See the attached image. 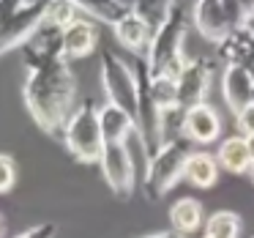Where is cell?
<instances>
[{"label":"cell","mask_w":254,"mask_h":238,"mask_svg":"<svg viewBox=\"0 0 254 238\" xmlns=\"http://www.w3.org/2000/svg\"><path fill=\"white\" fill-rule=\"evenodd\" d=\"M28 77H25V104L30 110V118L41 132L50 137L63 140V129H66L71 112L77 110L74 99H77V79H74L68 61H47L36 63V66H25Z\"/></svg>","instance_id":"1"},{"label":"cell","mask_w":254,"mask_h":238,"mask_svg":"<svg viewBox=\"0 0 254 238\" xmlns=\"http://www.w3.org/2000/svg\"><path fill=\"white\" fill-rule=\"evenodd\" d=\"M189 25H191V6L172 3L164 25L156 30L153 41H150L148 52H145L150 77H167L178 82V77L183 74V69L189 63L186 50H183Z\"/></svg>","instance_id":"2"},{"label":"cell","mask_w":254,"mask_h":238,"mask_svg":"<svg viewBox=\"0 0 254 238\" xmlns=\"http://www.w3.org/2000/svg\"><path fill=\"white\" fill-rule=\"evenodd\" d=\"M254 19V3L246 0H199L191 3V25L205 41L219 47L238 28Z\"/></svg>","instance_id":"3"},{"label":"cell","mask_w":254,"mask_h":238,"mask_svg":"<svg viewBox=\"0 0 254 238\" xmlns=\"http://www.w3.org/2000/svg\"><path fill=\"white\" fill-rule=\"evenodd\" d=\"M63 145L77 161H99L104 151V134H101L99 107L93 99H85L71 112L66 129H63Z\"/></svg>","instance_id":"4"},{"label":"cell","mask_w":254,"mask_h":238,"mask_svg":"<svg viewBox=\"0 0 254 238\" xmlns=\"http://www.w3.org/2000/svg\"><path fill=\"white\" fill-rule=\"evenodd\" d=\"M191 140H172V143H164L153 156H150L148 164V175L142 181V192L148 194L150 200H159L175 186L183 178V170H186V161L191 156Z\"/></svg>","instance_id":"5"},{"label":"cell","mask_w":254,"mask_h":238,"mask_svg":"<svg viewBox=\"0 0 254 238\" xmlns=\"http://www.w3.org/2000/svg\"><path fill=\"white\" fill-rule=\"evenodd\" d=\"M47 3L39 0H0V58L14 47L22 50L36 28L44 22Z\"/></svg>","instance_id":"6"},{"label":"cell","mask_w":254,"mask_h":238,"mask_svg":"<svg viewBox=\"0 0 254 238\" xmlns=\"http://www.w3.org/2000/svg\"><path fill=\"white\" fill-rule=\"evenodd\" d=\"M101 88H104L107 104L121 107L137 123V107H139L137 79H134V72L126 63V58L118 55L115 50H101Z\"/></svg>","instance_id":"7"},{"label":"cell","mask_w":254,"mask_h":238,"mask_svg":"<svg viewBox=\"0 0 254 238\" xmlns=\"http://www.w3.org/2000/svg\"><path fill=\"white\" fill-rule=\"evenodd\" d=\"M101 175H104L107 186L118 194V197H128L137 183V170L131 161V151L128 143H107L101 151Z\"/></svg>","instance_id":"8"},{"label":"cell","mask_w":254,"mask_h":238,"mask_svg":"<svg viewBox=\"0 0 254 238\" xmlns=\"http://www.w3.org/2000/svg\"><path fill=\"white\" fill-rule=\"evenodd\" d=\"M213 69L216 58H189L183 74L178 77V107L191 110V107L205 104L213 85Z\"/></svg>","instance_id":"9"},{"label":"cell","mask_w":254,"mask_h":238,"mask_svg":"<svg viewBox=\"0 0 254 238\" xmlns=\"http://www.w3.org/2000/svg\"><path fill=\"white\" fill-rule=\"evenodd\" d=\"M61 58H63V28L50 25L44 19L30 33V39L22 44V61H25V66H36V63L61 61Z\"/></svg>","instance_id":"10"},{"label":"cell","mask_w":254,"mask_h":238,"mask_svg":"<svg viewBox=\"0 0 254 238\" xmlns=\"http://www.w3.org/2000/svg\"><path fill=\"white\" fill-rule=\"evenodd\" d=\"M216 61H221L224 66H238L254 77V28L252 25H243L230 39L221 41L216 47Z\"/></svg>","instance_id":"11"},{"label":"cell","mask_w":254,"mask_h":238,"mask_svg":"<svg viewBox=\"0 0 254 238\" xmlns=\"http://www.w3.org/2000/svg\"><path fill=\"white\" fill-rule=\"evenodd\" d=\"M96 44H99V22H93L85 14H79L71 25L63 28V58L66 61L90 55Z\"/></svg>","instance_id":"12"},{"label":"cell","mask_w":254,"mask_h":238,"mask_svg":"<svg viewBox=\"0 0 254 238\" xmlns=\"http://www.w3.org/2000/svg\"><path fill=\"white\" fill-rule=\"evenodd\" d=\"M186 137L194 145H210L221 137V115L213 104H199L186 112Z\"/></svg>","instance_id":"13"},{"label":"cell","mask_w":254,"mask_h":238,"mask_svg":"<svg viewBox=\"0 0 254 238\" xmlns=\"http://www.w3.org/2000/svg\"><path fill=\"white\" fill-rule=\"evenodd\" d=\"M221 93H224V101L232 112H241L243 107H249L254 101V77L249 72L238 66H224V74H221Z\"/></svg>","instance_id":"14"},{"label":"cell","mask_w":254,"mask_h":238,"mask_svg":"<svg viewBox=\"0 0 254 238\" xmlns=\"http://www.w3.org/2000/svg\"><path fill=\"white\" fill-rule=\"evenodd\" d=\"M112 30H115L118 44H121L128 55H145L150 41H153V30L148 28V22H145L137 11H128Z\"/></svg>","instance_id":"15"},{"label":"cell","mask_w":254,"mask_h":238,"mask_svg":"<svg viewBox=\"0 0 254 238\" xmlns=\"http://www.w3.org/2000/svg\"><path fill=\"white\" fill-rule=\"evenodd\" d=\"M205 208L197 197H181L170 205V230L175 236L191 238L197 230L205 227Z\"/></svg>","instance_id":"16"},{"label":"cell","mask_w":254,"mask_h":238,"mask_svg":"<svg viewBox=\"0 0 254 238\" xmlns=\"http://www.w3.org/2000/svg\"><path fill=\"white\" fill-rule=\"evenodd\" d=\"M216 161L224 172L230 175H249L254 159L249 154V145H246V137L241 134H232V137H224L216 148Z\"/></svg>","instance_id":"17"},{"label":"cell","mask_w":254,"mask_h":238,"mask_svg":"<svg viewBox=\"0 0 254 238\" xmlns=\"http://www.w3.org/2000/svg\"><path fill=\"white\" fill-rule=\"evenodd\" d=\"M99 121H101V134H104V145L107 143H128L134 132H137V123L131 115L121 110L115 104H101L99 107Z\"/></svg>","instance_id":"18"},{"label":"cell","mask_w":254,"mask_h":238,"mask_svg":"<svg viewBox=\"0 0 254 238\" xmlns=\"http://www.w3.org/2000/svg\"><path fill=\"white\" fill-rule=\"evenodd\" d=\"M219 172H221V167L216 161V154H210V151H191V156L186 161V170H183V178L197 189H210L219 181Z\"/></svg>","instance_id":"19"},{"label":"cell","mask_w":254,"mask_h":238,"mask_svg":"<svg viewBox=\"0 0 254 238\" xmlns=\"http://www.w3.org/2000/svg\"><path fill=\"white\" fill-rule=\"evenodd\" d=\"M79 11L93 22H104L115 28L128 11H134V0H123V3L121 0H85V3H79Z\"/></svg>","instance_id":"20"},{"label":"cell","mask_w":254,"mask_h":238,"mask_svg":"<svg viewBox=\"0 0 254 238\" xmlns=\"http://www.w3.org/2000/svg\"><path fill=\"white\" fill-rule=\"evenodd\" d=\"M241 233V216L235 211H216L205 219L202 236L205 238H238Z\"/></svg>","instance_id":"21"},{"label":"cell","mask_w":254,"mask_h":238,"mask_svg":"<svg viewBox=\"0 0 254 238\" xmlns=\"http://www.w3.org/2000/svg\"><path fill=\"white\" fill-rule=\"evenodd\" d=\"M186 112L189 110H183V107H170L161 112V140L164 143L186 137Z\"/></svg>","instance_id":"22"},{"label":"cell","mask_w":254,"mask_h":238,"mask_svg":"<svg viewBox=\"0 0 254 238\" xmlns=\"http://www.w3.org/2000/svg\"><path fill=\"white\" fill-rule=\"evenodd\" d=\"M150 99L161 112L178 107V82L167 77H150Z\"/></svg>","instance_id":"23"},{"label":"cell","mask_w":254,"mask_h":238,"mask_svg":"<svg viewBox=\"0 0 254 238\" xmlns=\"http://www.w3.org/2000/svg\"><path fill=\"white\" fill-rule=\"evenodd\" d=\"M79 3H74V0H61V3H47V14L44 19L50 25H58V28H66V25H71L74 19L79 17Z\"/></svg>","instance_id":"24"},{"label":"cell","mask_w":254,"mask_h":238,"mask_svg":"<svg viewBox=\"0 0 254 238\" xmlns=\"http://www.w3.org/2000/svg\"><path fill=\"white\" fill-rule=\"evenodd\" d=\"M170 6L172 3H142V0H134V11L148 22V28L153 30V36H156V30L164 25L167 14H170Z\"/></svg>","instance_id":"25"},{"label":"cell","mask_w":254,"mask_h":238,"mask_svg":"<svg viewBox=\"0 0 254 238\" xmlns=\"http://www.w3.org/2000/svg\"><path fill=\"white\" fill-rule=\"evenodd\" d=\"M17 183V164L8 154H0V194H6Z\"/></svg>","instance_id":"26"},{"label":"cell","mask_w":254,"mask_h":238,"mask_svg":"<svg viewBox=\"0 0 254 238\" xmlns=\"http://www.w3.org/2000/svg\"><path fill=\"white\" fill-rule=\"evenodd\" d=\"M235 126L241 137H254V101L235 115Z\"/></svg>","instance_id":"27"},{"label":"cell","mask_w":254,"mask_h":238,"mask_svg":"<svg viewBox=\"0 0 254 238\" xmlns=\"http://www.w3.org/2000/svg\"><path fill=\"white\" fill-rule=\"evenodd\" d=\"M55 236H58L55 222H39V225L28 227L25 233H19V236H14V238H55Z\"/></svg>","instance_id":"28"},{"label":"cell","mask_w":254,"mask_h":238,"mask_svg":"<svg viewBox=\"0 0 254 238\" xmlns=\"http://www.w3.org/2000/svg\"><path fill=\"white\" fill-rule=\"evenodd\" d=\"M142 238H183V236H175L172 230H167V233H150V236H142Z\"/></svg>","instance_id":"29"},{"label":"cell","mask_w":254,"mask_h":238,"mask_svg":"<svg viewBox=\"0 0 254 238\" xmlns=\"http://www.w3.org/2000/svg\"><path fill=\"white\" fill-rule=\"evenodd\" d=\"M246 145H249V154H252V159H254V137H246Z\"/></svg>","instance_id":"30"},{"label":"cell","mask_w":254,"mask_h":238,"mask_svg":"<svg viewBox=\"0 0 254 238\" xmlns=\"http://www.w3.org/2000/svg\"><path fill=\"white\" fill-rule=\"evenodd\" d=\"M249 178H252V183H254V164H252V170H249Z\"/></svg>","instance_id":"31"},{"label":"cell","mask_w":254,"mask_h":238,"mask_svg":"<svg viewBox=\"0 0 254 238\" xmlns=\"http://www.w3.org/2000/svg\"><path fill=\"white\" fill-rule=\"evenodd\" d=\"M0 238H3V216H0Z\"/></svg>","instance_id":"32"},{"label":"cell","mask_w":254,"mask_h":238,"mask_svg":"<svg viewBox=\"0 0 254 238\" xmlns=\"http://www.w3.org/2000/svg\"><path fill=\"white\" fill-rule=\"evenodd\" d=\"M249 25H252V28H254V19H252V22H249Z\"/></svg>","instance_id":"33"},{"label":"cell","mask_w":254,"mask_h":238,"mask_svg":"<svg viewBox=\"0 0 254 238\" xmlns=\"http://www.w3.org/2000/svg\"><path fill=\"white\" fill-rule=\"evenodd\" d=\"M202 238H205V236H202Z\"/></svg>","instance_id":"34"},{"label":"cell","mask_w":254,"mask_h":238,"mask_svg":"<svg viewBox=\"0 0 254 238\" xmlns=\"http://www.w3.org/2000/svg\"><path fill=\"white\" fill-rule=\"evenodd\" d=\"M252 238H254V236H252Z\"/></svg>","instance_id":"35"}]
</instances>
